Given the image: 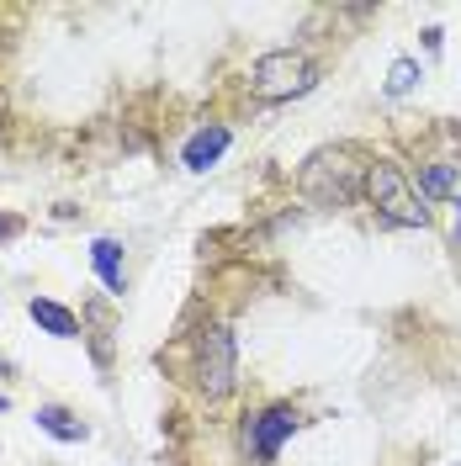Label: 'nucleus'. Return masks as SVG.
Wrapping results in <instances>:
<instances>
[{
  "mask_svg": "<svg viewBox=\"0 0 461 466\" xmlns=\"http://www.w3.org/2000/svg\"><path fill=\"white\" fill-rule=\"evenodd\" d=\"M5 408H11V398H5V392H0V413H5Z\"/></svg>",
  "mask_w": 461,
  "mask_h": 466,
  "instance_id": "nucleus-12",
  "label": "nucleus"
},
{
  "mask_svg": "<svg viewBox=\"0 0 461 466\" xmlns=\"http://www.w3.org/2000/svg\"><path fill=\"white\" fill-rule=\"evenodd\" d=\"M90 260H96V270H101L107 287L122 291V249H117L112 238H96V244H90Z\"/></svg>",
  "mask_w": 461,
  "mask_h": 466,
  "instance_id": "nucleus-9",
  "label": "nucleus"
},
{
  "mask_svg": "<svg viewBox=\"0 0 461 466\" xmlns=\"http://www.w3.org/2000/svg\"><path fill=\"white\" fill-rule=\"evenodd\" d=\"M37 430H48V435L64 440V445H80V440H86V424H75L64 408H37Z\"/></svg>",
  "mask_w": 461,
  "mask_h": 466,
  "instance_id": "nucleus-8",
  "label": "nucleus"
},
{
  "mask_svg": "<svg viewBox=\"0 0 461 466\" xmlns=\"http://www.w3.org/2000/svg\"><path fill=\"white\" fill-rule=\"evenodd\" d=\"M318 86V69L308 54H265L255 58V69H250V90H255L260 101H292V96H308Z\"/></svg>",
  "mask_w": 461,
  "mask_h": 466,
  "instance_id": "nucleus-3",
  "label": "nucleus"
},
{
  "mask_svg": "<svg viewBox=\"0 0 461 466\" xmlns=\"http://www.w3.org/2000/svg\"><path fill=\"white\" fill-rule=\"evenodd\" d=\"M197 381H202L207 398H229L233 392V381H239V350H233L229 323L202 329V345H197Z\"/></svg>",
  "mask_w": 461,
  "mask_h": 466,
  "instance_id": "nucleus-4",
  "label": "nucleus"
},
{
  "mask_svg": "<svg viewBox=\"0 0 461 466\" xmlns=\"http://www.w3.org/2000/svg\"><path fill=\"white\" fill-rule=\"evenodd\" d=\"M456 186H461V180H456L451 165H430V170H425V197H451Z\"/></svg>",
  "mask_w": 461,
  "mask_h": 466,
  "instance_id": "nucleus-11",
  "label": "nucleus"
},
{
  "mask_svg": "<svg viewBox=\"0 0 461 466\" xmlns=\"http://www.w3.org/2000/svg\"><path fill=\"white\" fill-rule=\"evenodd\" d=\"M297 435V408L292 403H276L265 408L260 419H250V451H255V461H276V451Z\"/></svg>",
  "mask_w": 461,
  "mask_h": 466,
  "instance_id": "nucleus-5",
  "label": "nucleus"
},
{
  "mask_svg": "<svg viewBox=\"0 0 461 466\" xmlns=\"http://www.w3.org/2000/svg\"><path fill=\"white\" fill-rule=\"evenodd\" d=\"M366 197H372V207L387 218V223H398V228H425V223H430L425 197H419V191L404 180V170L387 165V159H376L372 170H366Z\"/></svg>",
  "mask_w": 461,
  "mask_h": 466,
  "instance_id": "nucleus-2",
  "label": "nucleus"
},
{
  "mask_svg": "<svg viewBox=\"0 0 461 466\" xmlns=\"http://www.w3.org/2000/svg\"><path fill=\"white\" fill-rule=\"evenodd\" d=\"M223 148H229V127H202L191 144H186V170H207V165H218L223 159Z\"/></svg>",
  "mask_w": 461,
  "mask_h": 466,
  "instance_id": "nucleus-6",
  "label": "nucleus"
},
{
  "mask_svg": "<svg viewBox=\"0 0 461 466\" xmlns=\"http://www.w3.org/2000/svg\"><path fill=\"white\" fill-rule=\"evenodd\" d=\"M366 170L372 165H361L355 148H318L313 159L302 165L297 186H302V197L313 207H350L366 191Z\"/></svg>",
  "mask_w": 461,
  "mask_h": 466,
  "instance_id": "nucleus-1",
  "label": "nucleus"
},
{
  "mask_svg": "<svg viewBox=\"0 0 461 466\" xmlns=\"http://www.w3.org/2000/svg\"><path fill=\"white\" fill-rule=\"evenodd\" d=\"M456 202H461V186H456Z\"/></svg>",
  "mask_w": 461,
  "mask_h": 466,
  "instance_id": "nucleus-13",
  "label": "nucleus"
},
{
  "mask_svg": "<svg viewBox=\"0 0 461 466\" xmlns=\"http://www.w3.org/2000/svg\"><path fill=\"white\" fill-rule=\"evenodd\" d=\"M0 228H5V223H0Z\"/></svg>",
  "mask_w": 461,
  "mask_h": 466,
  "instance_id": "nucleus-15",
  "label": "nucleus"
},
{
  "mask_svg": "<svg viewBox=\"0 0 461 466\" xmlns=\"http://www.w3.org/2000/svg\"><path fill=\"white\" fill-rule=\"evenodd\" d=\"M419 80H425V75H419V64H414V58H398V64L387 69V96H408Z\"/></svg>",
  "mask_w": 461,
  "mask_h": 466,
  "instance_id": "nucleus-10",
  "label": "nucleus"
},
{
  "mask_svg": "<svg viewBox=\"0 0 461 466\" xmlns=\"http://www.w3.org/2000/svg\"><path fill=\"white\" fill-rule=\"evenodd\" d=\"M27 313H32V323L48 329L54 339H75V313H69V308H58V302H48V297H32Z\"/></svg>",
  "mask_w": 461,
  "mask_h": 466,
  "instance_id": "nucleus-7",
  "label": "nucleus"
},
{
  "mask_svg": "<svg viewBox=\"0 0 461 466\" xmlns=\"http://www.w3.org/2000/svg\"><path fill=\"white\" fill-rule=\"evenodd\" d=\"M456 244H461V228H456Z\"/></svg>",
  "mask_w": 461,
  "mask_h": 466,
  "instance_id": "nucleus-14",
  "label": "nucleus"
}]
</instances>
